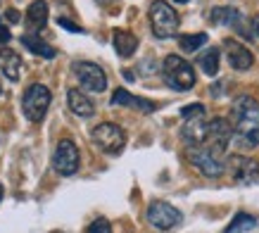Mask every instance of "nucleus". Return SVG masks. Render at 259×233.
Listing matches in <instances>:
<instances>
[{
  "label": "nucleus",
  "mask_w": 259,
  "mask_h": 233,
  "mask_svg": "<svg viewBox=\"0 0 259 233\" xmlns=\"http://www.w3.org/2000/svg\"><path fill=\"white\" fill-rule=\"evenodd\" d=\"M0 69L10 81H19V76H22V57L10 48H0Z\"/></svg>",
  "instance_id": "a211bd4d"
},
{
  "label": "nucleus",
  "mask_w": 259,
  "mask_h": 233,
  "mask_svg": "<svg viewBox=\"0 0 259 233\" xmlns=\"http://www.w3.org/2000/svg\"><path fill=\"white\" fill-rule=\"evenodd\" d=\"M233 131L243 145H259V102L250 95H240L231 105V119Z\"/></svg>",
  "instance_id": "f257e3e1"
},
{
  "label": "nucleus",
  "mask_w": 259,
  "mask_h": 233,
  "mask_svg": "<svg viewBox=\"0 0 259 233\" xmlns=\"http://www.w3.org/2000/svg\"><path fill=\"white\" fill-rule=\"evenodd\" d=\"M174 3H188V0H174Z\"/></svg>",
  "instance_id": "2f4dec72"
},
{
  "label": "nucleus",
  "mask_w": 259,
  "mask_h": 233,
  "mask_svg": "<svg viewBox=\"0 0 259 233\" xmlns=\"http://www.w3.org/2000/svg\"><path fill=\"white\" fill-rule=\"evenodd\" d=\"M207 43V33H186L179 36V48L183 53H195Z\"/></svg>",
  "instance_id": "5701e85b"
},
{
  "label": "nucleus",
  "mask_w": 259,
  "mask_h": 233,
  "mask_svg": "<svg viewBox=\"0 0 259 233\" xmlns=\"http://www.w3.org/2000/svg\"><path fill=\"white\" fill-rule=\"evenodd\" d=\"M60 26H62V29H69V31H74V33H83V29H81V26H76V24H71L69 19H60Z\"/></svg>",
  "instance_id": "a878e982"
},
{
  "label": "nucleus",
  "mask_w": 259,
  "mask_h": 233,
  "mask_svg": "<svg viewBox=\"0 0 259 233\" xmlns=\"http://www.w3.org/2000/svg\"><path fill=\"white\" fill-rule=\"evenodd\" d=\"M67 102H69V109L76 116H83V119H86V116L95 114L93 100H91L83 91H79V88H69V93H67Z\"/></svg>",
  "instance_id": "f3484780"
},
{
  "label": "nucleus",
  "mask_w": 259,
  "mask_h": 233,
  "mask_svg": "<svg viewBox=\"0 0 259 233\" xmlns=\"http://www.w3.org/2000/svg\"><path fill=\"white\" fill-rule=\"evenodd\" d=\"M207 122L204 116H195V119H186V124L181 129V136L188 145H204V138H207Z\"/></svg>",
  "instance_id": "4468645a"
},
{
  "label": "nucleus",
  "mask_w": 259,
  "mask_h": 233,
  "mask_svg": "<svg viewBox=\"0 0 259 233\" xmlns=\"http://www.w3.org/2000/svg\"><path fill=\"white\" fill-rule=\"evenodd\" d=\"M50 100H53V95H50V88L43 84H31L22 95V109H24V116L33 122V124H38L43 122V116H46L48 107H50Z\"/></svg>",
  "instance_id": "20e7f679"
},
{
  "label": "nucleus",
  "mask_w": 259,
  "mask_h": 233,
  "mask_svg": "<svg viewBox=\"0 0 259 233\" xmlns=\"http://www.w3.org/2000/svg\"><path fill=\"white\" fill-rule=\"evenodd\" d=\"M148 221L159 231H171L174 226L181 224V212L164 200L150 202L148 207Z\"/></svg>",
  "instance_id": "9d476101"
},
{
  "label": "nucleus",
  "mask_w": 259,
  "mask_h": 233,
  "mask_svg": "<svg viewBox=\"0 0 259 233\" xmlns=\"http://www.w3.org/2000/svg\"><path fill=\"white\" fill-rule=\"evenodd\" d=\"M86 233H112V226H110L107 219H95L93 224L88 226Z\"/></svg>",
  "instance_id": "393cba45"
},
{
  "label": "nucleus",
  "mask_w": 259,
  "mask_h": 233,
  "mask_svg": "<svg viewBox=\"0 0 259 233\" xmlns=\"http://www.w3.org/2000/svg\"><path fill=\"white\" fill-rule=\"evenodd\" d=\"M252 29H254V33H257V38H259V15L252 17Z\"/></svg>",
  "instance_id": "c85d7f7f"
},
{
  "label": "nucleus",
  "mask_w": 259,
  "mask_h": 233,
  "mask_svg": "<svg viewBox=\"0 0 259 233\" xmlns=\"http://www.w3.org/2000/svg\"><path fill=\"white\" fill-rule=\"evenodd\" d=\"M112 43H114L117 55H121V57H131L138 48V38L131 31H124V29H117L112 33Z\"/></svg>",
  "instance_id": "6ab92c4d"
},
{
  "label": "nucleus",
  "mask_w": 259,
  "mask_h": 233,
  "mask_svg": "<svg viewBox=\"0 0 259 233\" xmlns=\"http://www.w3.org/2000/svg\"><path fill=\"white\" fill-rule=\"evenodd\" d=\"M0 200H3V183H0Z\"/></svg>",
  "instance_id": "7c9ffc66"
},
{
  "label": "nucleus",
  "mask_w": 259,
  "mask_h": 233,
  "mask_svg": "<svg viewBox=\"0 0 259 233\" xmlns=\"http://www.w3.org/2000/svg\"><path fill=\"white\" fill-rule=\"evenodd\" d=\"M10 38H12V36H10V29L0 24V46H5V43H8Z\"/></svg>",
  "instance_id": "bb28decb"
},
{
  "label": "nucleus",
  "mask_w": 259,
  "mask_h": 233,
  "mask_svg": "<svg viewBox=\"0 0 259 233\" xmlns=\"http://www.w3.org/2000/svg\"><path fill=\"white\" fill-rule=\"evenodd\" d=\"M209 19H212V24H219V26H233V29H238L243 36H250V31L243 26V22H245L243 15H240L236 8H214L212 12H209Z\"/></svg>",
  "instance_id": "ddd939ff"
},
{
  "label": "nucleus",
  "mask_w": 259,
  "mask_h": 233,
  "mask_svg": "<svg viewBox=\"0 0 259 233\" xmlns=\"http://www.w3.org/2000/svg\"><path fill=\"white\" fill-rule=\"evenodd\" d=\"M162 74L166 86H171L174 91H190L195 86V71L181 55H166L162 62Z\"/></svg>",
  "instance_id": "f03ea898"
},
{
  "label": "nucleus",
  "mask_w": 259,
  "mask_h": 233,
  "mask_svg": "<svg viewBox=\"0 0 259 233\" xmlns=\"http://www.w3.org/2000/svg\"><path fill=\"white\" fill-rule=\"evenodd\" d=\"M91 138H93V143L105 155H119L126 145V131L117 124H110V122L95 126Z\"/></svg>",
  "instance_id": "423d86ee"
},
{
  "label": "nucleus",
  "mask_w": 259,
  "mask_h": 233,
  "mask_svg": "<svg viewBox=\"0 0 259 233\" xmlns=\"http://www.w3.org/2000/svg\"><path fill=\"white\" fill-rule=\"evenodd\" d=\"M0 95H3V81H0Z\"/></svg>",
  "instance_id": "473e14b6"
},
{
  "label": "nucleus",
  "mask_w": 259,
  "mask_h": 233,
  "mask_svg": "<svg viewBox=\"0 0 259 233\" xmlns=\"http://www.w3.org/2000/svg\"><path fill=\"white\" fill-rule=\"evenodd\" d=\"M186 160L202 171L207 179H219L221 174L226 171L224 157L212 152L209 148H204V145H188L186 148Z\"/></svg>",
  "instance_id": "39448f33"
},
{
  "label": "nucleus",
  "mask_w": 259,
  "mask_h": 233,
  "mask_svg": "<svg viewBox=\"0 0 259 233\" xmlns=\"http://www.w3.org/2000/svg\"><path fill=\"white\" fill-rule=\"evenodd\" d=\"M181 116L183 119H195V116H204V105L195 102V105H186V107L181 109Z\"/></svg>",
  "instance_id": "b1692460"
},
{
  "label": "nucleus",
  "mask_w": 259,
  "mask_h": 233,
  "mask_svg": "<svg viewBox=\"0 0 259 233\" xmlns=\"http://www.w3.org/2000/svg\"><path fill=\"white\" fill-rule=\"evenodd\" d=\"M112 105H114V107H119V105H124V107H136V109H141V112H145V114L157 109L155 102L145 100V98H138V95H131L128 91H124V88H117V91H114Z\"/></svg>",
  "instance_id": "2eb2a0df"
},
{
  "label": "nucleus",
  "mask_w": 259,
  "mask_h": 233,
  "mask_svg": "<svg viewBox=\"0 0 259 233\" xmlns=\"http://www.w3.org/2000/svg\"><path fill=\"white\" fill-rule=\"evenodd\" d=\"M5 17H8L12 24H19V22H22V17H19V12H17V10H8V12H5Z\"/></svg>",
  "instance_id": "cd10ccee"
},
{
  "label": "nucleus",
  "mask_w": 259,
  "mask_h": 233,
  "mask_svg": "<svg viewBox=\"0 0 259 233\" xmlns=\"http://www.w3.org/2000/svg\"><path fill=\"white\" fill-rule=\"evenodd\" d=\"M71 71L74 76L79 79V84L86 88V91H93V93H102L107 88V74L102 67L93 62H74L71 64Z\"/></svg>",
  "instance_id": "6e6552de"
},
{
  "label": "nucleus",
  "mask_w": 259,
  "mask_h": 233,
  "mask_svg": "<svg viewBox=\"0 0 259 233\" xmlns=\"http://www.w3.org/2000/svg\"><path fill=\"white\" fill-rule=\"evenodd\" d=\"M257 226V219L252 217V214H247V212H238L236 219L231 221V224L226 226V231L224 233H243V231H252Z\"/></svg>",
  "instance_id": "4be33fe9"
},
{
  "label": "nucleus",
  "mask_w": 259,
  "mask_h": 233,
  "mask_svg": "<svg viewBox=\"0 0 259 233\" xmlns=\"http://www.w3.org/2000/svg\"><path fill=\"white\" fill-rule=\"evenodd\" d=\"M53 167L62 176H74L79 171V148L74 145V140L64 138L57 143L55 155H53Z\"/></svg>",
  "instance_id": "1a4fd4ad"
},
{
  "label": "nucleus",
  "mask_w": 259,
  "mask_h": 233,
  "mask_svg": "<svg viewBox=\"0 0 259 233\" xmlns=\"http://www.w3.org/2000/svg\"><path fill=\"white\" fill-rule=\"evenodd\" d=\"M22 43H24V48H29L33 55H40V57H46V60H53V57H55V48L48 46L46 41H40L38 36H33V33H24Z\"/></svg>",
  "instance_id": "aec40b11"
},
{
  "label": "nucleus",
  "mask_w": 259,
  "mask_h": 233,
  "mask_svg": "<svg viewBox=\"0 0 259 233\" xmlns=\"http://www.w3.org/2000/svg\"><path fill=\"white\" fill-rule=\"evenodd\" d=\"M150 26H152V33L157 36V38H174L176 33H179V15H176V10L164 3V0H155L152 5H150Z\"/></svg>",
  "instance_id": "7ed1b4c3"
},
{
  "label": "nucleus",
  "mask_w": 259,
  "mask_h": 233,
  "mask_svg": "<svg viewBox=\"0 0 259 233\" xmlns=\"http://www.w3.org/2000/svg\"><path fill=\"white\" fill-rule=\"evenodd\" d=\"M224 53H226L228 64L236 71H247L254 64V55L236 38H226L224 41Z\"/></svg>",
  "instance_id": "f8f14e48"
},
{
  "label": "nucleus",
  "mask_w": 259,
  "mask_h": 233,
  "mask_svg": "<svg viewBox=\"0 0 259 233\" xmlns=\"http://www.w3.org/2000/svg\"><path fill=\"white\" fill-rule=\"evenodd\" d=\"M228 171L236 183L247 186V183H254L259 179V162L245 155H233L228 160Z\"/></svg>",
  "instance_id": "9b49d317"
},
{
  "label": "nucleus",
  "mask_w": 259,
  "mask_h": 233,
  "mask_svg": "<svg viewBox=\"0 0 259 233\" xmlns=\"http://www.w3.org/2000/svg\"><path fill=\"white\" fill-rule=\"evenodd\" d=\"M236 136L233 131V124L224 119V116H217V119H209L207 122V138H204V148H209L212 152L224 157V152L228 150V143Z\"/></svg>",
  "instance_id": "0eeeda50"
},
{
  "label": "nucleus",
  "mask_w": 259,
  "mask_h": 233,
  "mask_svg": "<svg viewBox=\"0 0 259 233\" xmlns=\"http://www.w3.org/2000/svg\"><path fill=\"white\" fill-rule=\"evenodd\" d=\"M55 233H62V231H55Z\"/></svg>",
  "instance_id": "72a5a7b5"
},
{
  "label": "nucleus",
  "mask_w": 259,
  "mask_h": 233,
  "mask_svg": "<svg viewBox=\"0 0 259 233\" xmlns=\"http://www.w3.org/2000/svg\"><path fill=\"white\" fill-rule=\"evenodd\" d=\"M219 60H221L219 48H209V50H204V53L197 57V64H200V69H202L207 76H217V74H219Z\"/></svg>",
  "instance_id": "412c9836"
},
{
  "label": "nucleus",
  "mask_w": 259,
  "mask_h": 233,
  "mask_svg": "<svg viewBox=\"0 0 259 233\" xmlns=\"http://www.w3.org/2000/svg\"><path fill=\"white\" fill-rule=\"evenodd\" d=\"M95 3H98V5H102V8H105V5H110V3H114V0H95Z\"/></svg>",
  "instance_id": "c756f323"
},
{
  "label": "nucleus",
  "mask_w": 259,
  "mask_h": 233,
  "mask_svg": "<svg viewBox=\"0 0 259 233\" xmlns=\"http://www.w3.org/2000/svg\"><path fill=\"white\" fill-rule=\"evenodd\" d=\"M24 24L29 31H40L46 29L48 24V3L46 0H33L29 10H26V17H24Z\"/></svg>",
  "instance_id": "dca6fc26"
}]
</instances>
